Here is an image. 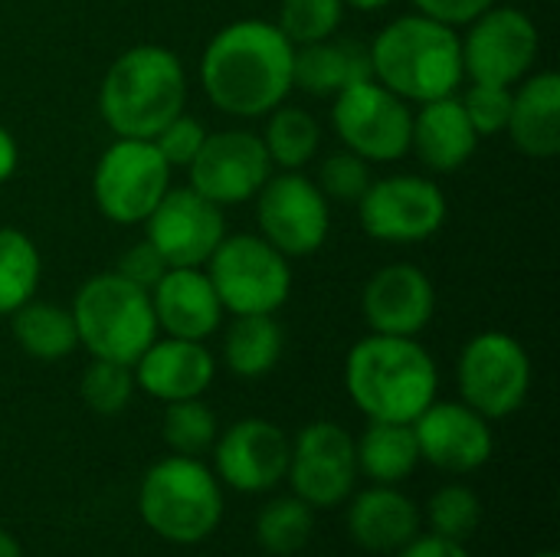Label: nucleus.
Instances as JSON below:
<instances>
[{"label":"nucleus","mask_w":560,"mask_h":557,"mask_svg":"<svg viewBox=\"0 0 560 557\" xmlns=\"http://www.w3.org/2000/svg\"><path fill=\"white\" fill-rule=\"evenodd\" d=\"M164 407L167 410L161 420V437L177 456H200L217 443V417L200 397L174 401Z\"/></svg>","instance_id":"32"},{"label":"nucleus","mask_w":560,"mask_h":557,"mask_svg":"<svg viewBox=\"0 0 560 557\" xmlns=\"http://www.w3.org/2000/svg\"><path fill=\"white\" fill-rule=\"evenodd\" d=\"M16 164H20V148H16V138H13V135H10V131L0 125V184L13 177Z\"/></svg>","instance_id":"42"},{"label":"nucleus","mask_w":560,"mask_h":557,"mask_svg":"<svg viewBox=\"0 0 560 557\" xmlns=\"http://www.w3.org/2000/svg\"><path fill=\"white\" fill-rule=\"evenodd\" d=\"M358 473H364L374 486H397L413 476L420 463V446L410 423H384L371 420L361 440H354Z\"/></svg>","instance_id":"26"},{"label":"nucleus","mask_w":560,"mask_h":557,"mask_svg":"<svg viewBox=\"0 0 560 557\" xmlns=\"http://www.w3.org/2000/svg\"><path fill=\"white\" fill-rule=\"evenodd\" d=\"M295 46L272 20L246 16L217 30L200 56V85L233 118H266L292 92Z\"/></svg>","instance_id":"1"},{"label":"nucleus","mask_w":560,"mask_h":557,"mask_svg":"<svg viewBox=\"0 0 560 557\" xmlns=\"http://www.w3.org/2000/svg\"><path fill=\"white\" fill-rule=\"evenodd\" d=\"M10 332L20 351L36 361H62L79 348L72 312L56 302H23L16 312H10Z\"/></svg>","instance_id":"28"},{"label":"nucleus","mask_w":560,"mask_h":557,"mask_svg":"<svg viewBox=\"0 0 560 557\" xmlns=\"http://www.w3.org/2000/svg\"><path fill=\"white\" fill-rule=\"evenodd\" d=\"M171 187V164L148 138H115L92 171L98 213L118 227H138L151 217Z\"/></svg>","instance_id":"8"},{"label":"nucleus","mask_w":560,"mask_h":557,"mask_svg":"<svg viewBox=\"0 0 560 557\" xmlns=\"http://www.w3.org/2000/svg\"><path fill=\"white\" fill-rule=\"evenodd\" d=\"M0 557H23L16 538H13L10 532H3V529H0Z\"/></svg>","instance_id":"44"},{"label":"nucleus","mask_w":560,"mask_h":557,"mask_svg":"<svg viewBox=\"0 0 560 557\" xmlns=\"http://www.w3.org/2000/svg\"><path fill=\"white\" fill-rule=\"evenodd\" d=\"M253 200L259 236L282 256H312L325 246L331 210L325 194L302 171L272 174Z\"/></svg>","instance_id":"13"},{"label":"nucleus","mask_w":560,"mask_h":557,"mask_svg":"<svg viewBox=\"0 0 560 557\" xmlns=\"http://www.w3.org/2000/svg\"><path fill=\"white\" fill-rule=\"evenodd\" d=\"M141 227H144V240L161 253L167 266H190V269H200L226 236L223 207L197 194L190 184L167 187V194Z\"/></svg>","instance_id":"16"},{"label":"nucleus","mask_w":560,"mask_h":557,"mask_svg":"<svg viewBox=\"0 0 560 557\" xmlns=\"http://www.w3.org/2000/svg\"><path fill=\"white\" fill-rule=\"evenodd\" d=\"M479 148V135L466 118L459 95L420 102L410 125V151L436 174L463 171Z\"/></svg>","instance_id":"22"},{"label":"nucleus","mask_w":560,"mask_h":557,"mask_svg":"<svg viewBox=\"0 0 560 557\" xmlns=\"http://www.w3.org/2000/svg\"><path fill=\"white\" fill-rule=\"evenodd\" d=\"M368 53L371 76L410 105L456 95L466 79L459 30L417 10L390 20Z\"/></svg>","instance_id":"3"},{"label":"nucleus","mask_w":560,"mask_h":557,"mask_svg":"<svg viewBox=\"0 0 560 557\" xmlns=\"http://www.w3.org/2000/svg\"><path fill=\"white\" fill-rule=\"evenodd\" d=\"M292 440L269 420L249 417L217 433L213 473L236 492H269L285 479Z\"/></svg>","instance_id":"17"},{"label":"nucleus","mask_w":560,"mask_h":557,"mask_svg":"<svg viewBox=\"0 0 560 557\" xmlns=\"http://www.w3.org/2000/svg\"><path fill=\"white\" fill-rule=\"evenodd\" d=\"M394 557H472L463 542H450L440 535H417L413 542H407Z\"/></svg>","instance_id":"41"},{"label":"nucleus","mask_w":560,"mask_h":557,"mask_svg":"<svg viewBox=\"0 0 560 557\" xmlns=\"http://www.w3.org/2000/svg\"><path fill=\"white\" fill-rule=\"evenodd\" d=\"M463 72L469 82L515 89L525 76L535 72L541 36L535 20L518 7H489L466 23L459 36Z\"/></svg>","instance_id":"11"},{"label":"nucleus","mask_w":560,"mask_h":557,"mask_svg":"<svg viewBox=\"0 0 560 557\" xmlns=\"http://www.w3.org/2000/svg\"><path fill=\"white\" fill-rule=\"evenodd\" d=\"M345 387L368 420L413 423L436 401L440 371L417 338L371 332L348 351Z\"/></svg>","instance_id":"2"},{"label":"nucleus","mask_w":560,"mask_h":557,"mask_svg":"<svg viewBox=\"0 0 560 557\" xmlns=\"http://www.w3.org/2000/svg\"><path fill=\"white\" fill-rule=\"evenodd\" d=\"M131 371H135V384L148 397L161 404H174V401L203 397V391L213 384L217 358L203 341L164 335L148 345V351L131 364Z\"/></svg>","instance_id":"20"},{"label":"nucleus","mask_w":560,"mask_h":557,"mask_svg":"<svg viewBox=\"0 0 560 557\" xmlns=\"http://www.w3.org/2000/svg\"><path fill=\"white\" fill-rule=\"evenodd\" d=\"M39 279L43 259L36 243L16 227H0V315H10L30 302L39 289Z\"/></svg>","instance_id":"30"},{"label":"nucleus","mask_w":560,"mask_h":557,"mask_svg":"<svg viewBox=\"0 0 560 557\" xmlns=\"http://www.w3.org/2000/svg\"><path fill=\"white\" fill-rule=\"evenodd\" d=\"M515 148L535 161H551L560 151V76L541 69L512 89V112L505 125Z\"/></svg>","instance_id":"23"},{"label":"nucleus","mask_w":560,"mask_h":557,"mask_svg":"<svg viewBox=\"0 0 560 557\" xmlns=\"http://www.w3.org/2000/svg\"><path fill=\"white\" fill-rule=\"evenodd\" d=\"M394 0H345V7H354V10H361V13H374V10H384V7H390Z\"/></svg>","instance_id":"43"},{"label":"nucleus","mask_w":560,"mask_h":557,"mask_svg":"<svg viewBox=\"0 0 560 557\" xmlns=\"http://www.w3.org/2000/svg\"><path fill=\"white\" fill-rule=\"evenodd\" d=\"M151 309L158 318V332L187 341H207L220 332L223 305L203 272L190 266H171L151 289Z\"/></svg>","instance_id":"21"},{"label":"nucleus","mask_w":560,"mask_h":557,"mask_svg":"<svg viewBox=\"0 0 560 557\" xmlns=\"http://www.w3.org/2000/svg\"><path fill=\"white\" fill-rule=\"evenodd\" d=\"M345 16V0H282L276 26L292 46L318 43L338 33Z\"/></svg>","instance_id":"34"},{"label":"nucleus","mask_w":560,"mask_h":557,"mask_svg":"<svg viewBox=\"0 0 560 557\" xmlns=\"http://www.w3.org/2000/svg\"><path fill=\"white\" fill-rule=\"evenodd\" d=\"M466 118L472 121L479 138H492L502 135L509 125V112H512V89L505 85H486V82H472L463 95H459Z\"/></svg>","instance_id":"37"},{"label":"nucleus","mask_w":560,"mask_h":557,"mask_svg":"<svg viewBox=\"0 0 560 557\" xmlns=\"http://www.w3.org/2000/svg\"><path fill=\"white\" fill-rule=\"evenodd\" d=\"M450 204L433 177L423 174H390L371 181L358 200L361 230L377 243H423L446 223Z\"/></svg>","instance_id":"12"},{"label":"nucleus","mask_w":560,"mask_h":557,"mask_svg":"<svg viewBox=\"0 0 560 557\" xmlns=\"http://www.w3.org/2000/svg\"><path fill=\"white\" fill-rule=\"evenodd\" d=\"M190 187L220 207L253 200L272 177V161L256 131L226 128L207 131L203 148L187 167Z\"/></svg>","instance_id":"15"},{"label":"nucleus","mask_w":560,"mask_h":557,"mask_svg":"<svg viewBox=\"0 0 560 557\" xmlns=\"http://www.w3.org/2000/svg\"><path fill=\"white\" fill-rule=\"evenodd\" d=\"M259 138L266 144L272 167L302 171L305 164L315 161V154L322 148V125L312 112L282 102L266 115V128Z\"/></svg>","instance_id":"29"},{"label":"nucleus","mask_w":560,"mask_h":557,"mask_svg":"<svg viewBox=\"0 0 560 557\" xmlns=\"http://www.w3.org/2000/svg\"><path fill=\"white\" fill-rule=\"evenodd\" d=\"M69 312L75 322L79 348L102 361H118L131 368L161 335L148 289L128 282L115 269L85 279Z\"/></svg>","instance_id":"5"},{"label":"nucleus","mask_w":560,"mask_h":557,"mask_svg":"<svg viewBox=\"0 0 560 557\" xmlns=\"http://www.w3.org/2000/svg\"><path fill=\"white\" fill-rule=\"evenodd\" d=\"M285 479L292 496L308 502L312 509H335L351 499L358 483V453L354 437L331 420H315L289 446Z\"/></svg>","instance_id":"14"},{"label":"nucleus","mask_w":560,"mask_h":557,"mask_svg":"<svg viewBox=\"0 0 560 557\" xmlns=\"http://www.w3.org/2000/svg\"><path fill=\"white\" fill-rule=\"evenodd\" d=\"M410 3L417 7V13H427V16L459 30L469 20H476L482 10H489L495 0H410Z\"/></svg>","instance_id":"40"},{"label":"nucleus","mask_w":560,"mask_h":557,"mask_svg":"<svg viewBox=\"0 0 560 557\" xmlns=\"http://www.w3.org/2000/svg\"><path fill=\"white\" fill-rule=\"evenodd\" d=\"M532 557H558L555 552H541V555H532Z\"/></svg>","instance_id":"45"},{"label":"nucleus","mask_w":560,"mask_h":557,"mask_svg":"<svg viewBox=\"0 0 560 557\" xmlns=\"http://www.w3.org/2000/svg\"><path fill=\"white\" fill-rule=\"evenodd\" d=\"M282 348L285 335L276 315H233L223 332V364L246 381L266 378L279 364Z\"/></svg>","instance_id":"27"},{"label":"nucleus","mask_w":560,"mask_h":557,"mask_svg":"<svg viewBox=\"0 0 560 557\" xmlns=\"http://www.w3.org/2000/svg\"><path fill=\"white\" fill-rule=\"evenodd\" d=\"M167 269H171V266L161 259V253H158L148 240H138L135 246H128V250L121 253L118 266H115L118 276H125L128 282H135V286H141V289H151Z\"/></svg>","instance_id":"39"},{"label":"nucleus","mask_w":560,"mask_h":557,"mask_svg":"<svg viewBox=\"0 0 560 557\" xmlns=\"http://www.w3.org/2000/svg\"><path fill=\"white\" fill-rule=\"evenodd\" d=\"M374 79L371 53L354 39H318L295 46L292 56V89H302L315 98H335L345 85Z\"/></svg>","instance_id":"25"},{"label":"nucleus","mask_w":560,"mask_h":557,"mask_svg":"<svg viewBox=\"0 0 560 557\" xmlns=\"http://www.w3.org/2000/svg\"><path fill=\"white\" fill-rule=\"evenodd\" d=\"M427 522H430V535L466 542L482 522V502L466 486H443L427 506Z\"/></svg>","instance_id":"35"},{"label":"nucleus","mask_w":560,"mask_h":557,"mask_svg":"<svg viewBox=\"0 0 560 557\" xmlns=\"http://www.w3.org/2000/svg\"><path fill=\"white\" fill-rule=\"evenodd\" d=\"M187 105V72L174 49L138 43L115 56L98 85V115L115 138H154Z\"/></svg>","instance_id":"4"},{"label":"nucleus","mask_w":560,"mask_h":557,"mask_svg":"<svg viewBox=\"0 0 560 557\" xmlns=\"http://www.w3.org/2000/svg\"><path fill=\"white\" fill-rule=\"evenodd\" d=\"M203 272L230 315H276L292 292V266L259 233L223 236Z\"/></svg>","instance_id":"7"},{"label":"nucleus","mask_w":560,"mask_h":557,"mask_svg":"<svg viewBox=\"0 0 560 557\" xmlns=\"http://www.w3.org/2000/svg\"><path fill=\"white\" fill-rule=\"evenodd\" d=\"M456 381L466 407L486 420H502L528 401L532 358L509 332H479L459 355Z\"/></svg>","instance_id":"10"},{"label":"nucleus","mask_w":560,"mask_h":557,"mask_svg":"<svg viewBox=\"0 0 560 557\" xmlns=\"http://www.w3.org/2000/svg\"><path fill=\"white\" fill-rule=\"evenodd\" d=\"M348 535L371 555H397L420 535V509L394 486H371L351 499Z\"/></svg>","instance_id":"24"},{"label":"nucleus","mask_w":560,"mask_h":557,"mask_svg":"<svg viewBox=\"0 0 560 557\" xmlns=\"http://www.w3.org/2000/svg\"><path fill=\"white\" fill-rule=\"evenodd\" d=\"M315 509L302 502L299 496H282L272 499L259 519H256V542L269 555H295L308 545L312 529H315Z\"/></svg>","instance_id":"31"},{"label":"nucleus","mask_w":560,"mask_h":557,"mask_svg":"<svg viewBox=\"0 0 560 557\" xmlns=\"http://www.w3.org/2000/svg\"><path fill=\"white\" fill-rule=\"evenodd\" d=\"M436 312L433 279L413 263L377 269L361 292V315L374 335L417 338Z\"/></svg>","instance_id":"19"},{"label":"nucleus","mask_w":560,"mask_h":557,"mask_svg":"<svg viewBox=\"0 0 560 557\" xmlns=\"http://www.w3.org/2000/svg\"><path fill=\"white\" fill-rule=\"evenodd\" d=\"M371 161L358 158L354 151H335L318 164L315 187L325 194V200H341V204H358L364 190L371 187Z\"/></svg>","instance_id":"36"},{"label":"nucleus","mask_w":560,"mask_h":557,"mask_svg":"<svg viewBox=\"0 0 560 557\" xmlns=\"http://www.w3.org/2000/svg\"><path fill=\"white\" fill-rule=\"evenodd\" d=\"M151 141H154V148L161 151V158L171 164V171H174V167H190V161L197 158V151H200L203 141H207V128H203V121H197V118H190L187 112H180V115L171 118Z\"/></svg>","instance_id":"38"},{"label":"nucleus","mask_w":560,"mask_h":557,"mask_svg":"<svg viewBox=\"0 0 560 557\" xmlns=\"http://www.w3.org/2000/svg\"><path fill=\"white\" fill-rule=\"evenodd\" d=\"M331 125L348 151L364 161L390 164L410 154L413 105L377 79H361L331 98Z\"/></svg>","instance_id":"9"},{"label":"nucleus","mask_w":560,"mask_h":557,"mask_svg":"<svg viewBox=\"0 0 560 557\" xmlns=\"http://www.w3.org/2000/svg\"><path fill=\"white\" fill-rule=\"evenodd\" d=\"M141 522L171 545L210 538L223 519V489L213 469L197 456H167L154 463L138 492Z\"/></svg>","instance_id":"6"},{"label":"nucleus","mask_w":560,"mask_h":557,"mask_svg":"<svg viewBox=\"0 0 560 557\" xmlns=\"http://www.w3.org/2000/svg\"><path fill=\"white\" fill-rule=\"evenodd\" d=\"M410 427L420 446V460L433 463L443 473L466 476L492 460V427L463 401H433Z\"/></svg>","instance_id":"18"},{"label":"nucleus","mask_w":560,"mask_h":557,"mask_svg":"<svg viewBox=\"0 0 560 557\" xmlns=\"http://www.w3.org/2000/svg\"><path fill=\"white\" fill-rule=\"evenodd\" d=\"M135 371L128 364L118 361H102L92 358V364L82 371L79 381V397L89 410H95L98 417H115L121 414L131 397H135Z\"/></svg>","instance_id":"33"}]
</instances>
